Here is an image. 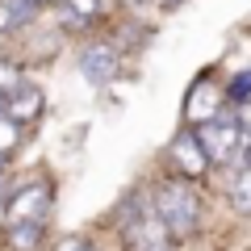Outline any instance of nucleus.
Wrapping results in <instances>:
<instances>
[{"label": "nucleus", "mask_w": 251, "mask_h": 251, "mask_svg": "<svg viewBox=\"0 0 251 251\" xmlns=\"http://www.w3.org/2000/svg\"><path fill=\"white\" fill-rule=\"evenodd\" d=\"M155 218L163 222V230H168L172 239H188V234L197 230V222H201L197 193L188 184H180V180H163V184L155 188Z\"/></svg>", "instance_id": "1"}, {"label": "nucleus", "mask_w": 251, "mask_h": 251, "mask_svg": "<svg viewBox=\"0 0 251 251\" xmlns=\"http://www.w3.org/2000/svg\"><path fill=\"white\" fill-rule=\"evenodd\" d=\"M197 138H201V147H205L209 163H230V159H239V151H243V126H239L234 113L209 117L205 126H197Z\"/></svg>", "instance_id": "2"}, {"label": "nucleus", "mask_w": 251, "mask_h": 251, "mask_svg": "<svg viewBox=\"0 0 251 251\" xmlns=\"http://www.w3.org/2000/svg\"><path fill=\"white\" fill-rule=\"evenodd\" d=\"M46 214H50V184H46V180H34V184H25L21 193H13L9 209H4L9 226H42Z\"/></svg>", "instance_id": "3"}, {"label": "nucleus", "mask_w": 251, "mask_h": 251, "mask_svg": "<svg viewBox=\"0 0 251 251\" xmlns=\"http://www.w3.org/2000/svg\"><path fill=\"white\" fill-rule=\"evenodd\" d=\"M80 75L88 84H109L117 75V50L105 42H92L80 50Z\"/></svg>", "instance_id": "4"}, {"label": "nucleus", "mask_w": 251, "mask_h": 251, "mask_svg": "<svg viewBox=\"0 0 251 251\" xmlns=\"http://www.w3.org/2000/svg\"><path fill=\"white\" fill-rule=\"evenodd\" d=\"M172 163L180 168V176H201V172L209 168V155L205 147H201L197 130H184V134H176V143H172Z\"/></svg>", "instance_id": "5"}, {"label": "nucleus", "mask_w": 251, "mask_h": 251, "mask_svg": "<svg viewBox=\"0 0 251 251\" xmlns=\"http://www.w3.org/2000/svg\"><path fill=\"white\" fill-rule=\"evenodd\" d=\"M9 109H13L9 117H17V122L38 117V113H42V92H38L34 84H17V88H13V97H9Z\"/></svg>", "instance_id": "6"}, {"label": "nucleus", "mask_w": 251, "mask_h": 251, "mask_svg": "<svg viewBox=\"0 0 251 251\" xmlns=\"http://www.w3.org/2000/svg\"><path fill=\"white\" fill-rule=\"evenodd\" d=\"M188 122H197V126H205L209 117H218L222 109H218V92L209 88V84H201V88H193V100H188Z\"/></svg>", "instance_id": "7"}, {"label": "nucleus", "mask_w": 251, "mask_h": 251, "mask_svg": "<svg viewBox=\"0 0 251 251\" xmlns=\"http://www.w3.org/2000/svg\"><path fill=\"white\" fill-rule=\"evenodd\" d=\"M226 201H230L234 214L251 218V172H239V176L230 180V188H226Z\"/></svg>", "instance_id": "8"}, {"label": "nucleus", "mask_w": 251, "mask_h": 251, "mask_svg": "<svg viewBox=\"0 0 251 251\" xmlns=\"http://www.w3.org/2000/svg\"><path fill=\"white\" fill-rule=\"evenodd\" d=\"M38 239H42V226H9V243H13V251H29Z\"/></svg>", "instance_id": "9"}, {"label": "nucleus", "mask_w": 251, "mask_h": 251, "mask_svg": "<svg viewBox=\"0 0 251 251\" xmlns=\"http://www.w3.org/2000/svg\"><path fill=\"white\" fill-rule=\"evenodd\" d=\"M17 138H21V126H17V117L0 113V155H4V151H13V147H17Z\"/></svg>", "instance_id": "10"}, {"label": "nucleus", "mask_w": 251, "mask_h": 251, "mask_svg": "<svg viewBox=\"0 0 251 251\" xmlns=\"http://www.w3.org/2000/svg\"><path fill=\"white\" fill-rule=\"evenodd\" d=\"M226 97H230L234 105H243V100H251V67H247V72H239V75L230 80V88H226Z\"/></svg>", "instance_id": "11"}, {"label": "nucleus", "mask_w": 251, "mask_h": 251, "mask_svg": "<svg viewBox=\"0 0 251 251\" xmlns=\"http://www.w3.org/2000/svg\"><path fill=\"white\" fill-rule=\"evenodd\" d=\"M17 67H13V63H0V100H9V92L17 88Z\"/></svg>", "instance_id": "12"}, {"label": "nucleus", "mask_w": 251, "mask_h": 251, "mask_svg": "<svg viewBox=\"0 0 251 251\" xmlns=\"http://www.w3.org/2000/svg\"><path fill=\"white\" fill-rule=\"evenodd\" d=\"M67 9H72V17L88 21V17H97V9H100V0H67Z\"/></svg>", "instance_id": "13"}, {"label": "nucleus", "mask_w": 251, "mask_h": 251, "mask_svg": "<svg viewBox=\"0 0 251 251\" xmlns=\"http://www.w3.org/2000/svg\"><path fill=\"white\" fill-rule=\"evenodd\" d=\"M54 251H92V243H88V239H80V234H67V239L54 243Z\"/></svg>", "instance_id": "14"}, {"label": "nucleus", "mask_w": 251, "mask_h": 251, "mask_svg": "<svg viewBox=\"0 0 251 251\" xmlns=\"http://www.w3.org/2000/svg\"><path fill=\"white\" fill-rule=\"evenodd\" d=\"M234 117H239V126H243V138L251 143V100H243V105H239V113H234Z\"/></svg>", "instance_id": "15"}, {"label": "nucleus", "mask_w": 251, "mask_h": 251, "mask_svg": "<svg viewBox=\"0 0 251 251\" xmlns=\"http://www.w3.org/2000/svg\"><path fill=\"white\" fill-rule=\"evenodd\" d=\"M239 172H251V143H243L239 151Z\"/></svg>", "instance_id": "16"}, {"label": "nucleus", "mask_w": 251, "mask_h": 251, "mask_svg": "<svg viewBox=\"0 0 251 251\" xmlns=\"http://www.w3.org/2000/svg\"><path fill=\"white\" fill-rule=\"evenodd\" d=\"M0 209H9V193H4V184H0Z\"/></svg>", "instance_id": "17"}, {"label": "nucleus", "mask_w": 251, "mask_h": 251, "mask_svg": "<svg viewBox=\"0 0 251 251\" xmlns=\"http://www.w3.org/2000/svg\"><path fill=\"white\" fill-rule=\"evenodd\" d=\"M151 251H176V247H172V243H159V247H151Z\"/></svg>", "instance_id": "18"}, {"label": "nucleus", "mask_w": 251, "mask_h": 251, "mask_svg": "<svg viewBox=\"0 0 251 251\" xmlns=\"http://www.w3.org/2000/svg\"><path fill=\"white\" fill-rule=\"evenodd\" d=\"M29 4H50V0H29Z\"/></svg>", "instance_id": "19"}, {"label": "nucleus", "mask_w": 251, "mask_h": 251, "mask_svg": "<svg viewBox=\"0 0 251 251\" xmlns=\"http://www.w3.org/2000/svg\"><path fill=\"white\" fill-rule=\"evenodd\" d=\"M168 4H176V0H168Z\"/></svg>", "instance_id": "20"}]
</instances>
